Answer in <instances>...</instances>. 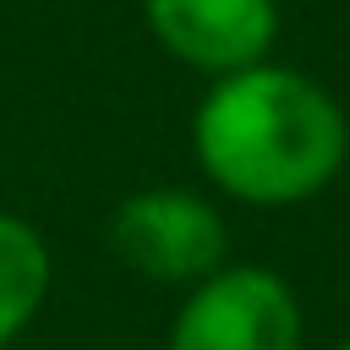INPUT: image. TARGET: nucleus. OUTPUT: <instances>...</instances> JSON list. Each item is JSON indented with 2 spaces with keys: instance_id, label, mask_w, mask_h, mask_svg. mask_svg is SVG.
<instances>
[{
  "instance_id": "1",
  "label": "nucleus",
  "mask_w": 350,
  "mask_h": 350,
  "mask_svg": "<svg viewBox=\"0 0 350 350\" xmlns=\"http://www.w3.org/2000/svg\"><path fill=\"white\" fill-rule=\"evenodd\" d=\"M191 137L208 180L257 208L301 202L345 164L339 104L312 77L262 60L230 71L202 98Z\"/></svg>"
},
{
  "instance_id": "2",
  "label": "nucleus",
  "mask_w": 350,
  "mask_h": 350,
  "mask_svg": "<svg viewBox=\"0 0 350 350\" xmlns=\"http://www.w3.org/2000/svg\"><path fill=\"white\" fill-rule=\"evenodd\" d=\"M109 252L153 284H191L219 268L224 219L197 191H180V186L131 191L109 213Z\"/></svg>"
},
{
  "instance_id": "3",
  "label": "nucleus",
  "mask_w": 350,
  "mask_h": 350,
  "mask_svg": "<svg viewBox=\"0 0 350 350\" xmlns=\"http://www.w3.org/2000/svg\"><path fill=\"white\" fill-rule=\"evenodd\" d=\"M170 350H301V312L279 273H208L175 317Z\"/></svg>"
},
{
  "instance_id": "4",
  "label": "nucleus",
  "mask_w": 350,
  "mask_h": 350,
  "mask_svg": "<svg viewBox=\"0 0 350 350\" xmlns=\"http://www.w3.org/2000/svg\"><path fill=\"white\" fill-rule=\"evenodd\" d=\"M148 27L175 60L230 77L268 55L279 33V5L273 0H148Z\"/></svg>"
},
{
  "instance_id": "5",
  "label": "nucleus",
  "mask_w": 350,
  "mask_h": 350,
  "mask_svg": "<svg viewBox=\"0 0 350 350\" xmlns=\"http://www.w3.org/2000/svg\"><path fill=\"white\" fill-rule=\"evenodd\" d=\"M49 290V252L33 224L16 213H0V350L27 328Z\"/></svg>"
},
{
  "instance_id": "6",
  "label": "nucleus",
  "mask_w": 350,
  "mask_h": 350,
  "mask_svg": "<svg viewBox=\"0 0 350 350\" xmlns=\"http://www.w3.org/2000/svg\"><path fill=\"white\" fill-rule=\"evenodd\" d=\"M339 350H350V339H345V345H339Z\"/></svg>"
}]
</instances>
